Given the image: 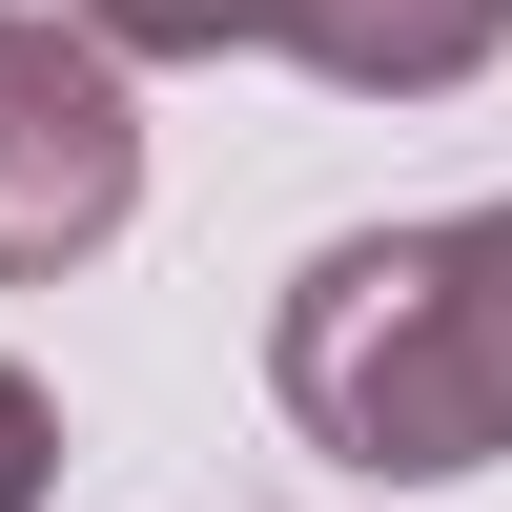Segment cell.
<instances>
[{
    "mask_svg": "<svg viewBox=\"0 0 512 512\" xmlns=\"http://www.w3.org/2000/svg\"><path fill=\"white\" fill-rule=\"evenodd\" d=\"M62 492V410H41V369H0V512Z\"/></svg>",
    "mask_w": 512,
    "mask_h": 512,
    "instance_id": "cell-5",
    "label": "cell"
},
{
    "mask_svg": "<svg viewBox=\"0 0 512 512\" xmlns=\"http://www.w3.org/2000/svg\"><path fill=\"white\" fill-rule=\"evenodd\" d=\"M144 226V103L103 41H62L41 0H0V287H62Z\"/></svg>",
    "mask_w": 512,
    "mask_h": 512,
    "instance_id": "cell-2",
    "label": "cell"
},
{
    "mask_svg": "<svg viewBox=\"0 0 512 512\" xmlns=\"http://www.w3.org/2000/svg\"><path fill=\"white\" fill-rule=\"evenodd\" d=\"M41 21H62V41H103V62L144 82V62H267V41H287V0H41Z\"/></svg>",
    "mask_w": 512,
    "mask_h": 512,
    "instance_id": "cell-4",
    "label": "cell"
},
{
    "mask_svg": "<svg viewBox=\"0 0 512 512\" xmlns=\"http://www.w3.org/2000/svg\"><path fill=\"white\" fill-rule=\"evenodd\" d=\"M267 390L369 492L512 472V205H431V226L308 246L287 308H267Z\"/></svg>",
    "mask_w": 512,
    "mask_h": 512,
    "instance_id": "cell-1",
    "label": "cell"
},
{
    "mask_svg": "<svg viewBox=\"0 0 512 512\" xmlns=\"http://www.w3.org/2000/svg\"><path fill=\"white\" fill-rule=\"evenodd\" d=\"M287 62L349 103H451L512 62V0H287Z\"/></svg>",
    "mask_w": 512,
    "mask_h": 512,
    "instance_id": "cell-3",
    "label": "cell"
}]
</instances>
